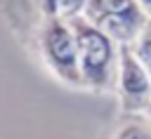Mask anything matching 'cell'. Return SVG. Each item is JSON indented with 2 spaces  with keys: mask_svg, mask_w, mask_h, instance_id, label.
Wrapping results in <instances>:
<instances>
[{
  "mask_svg": "<svg viewBox=\"0 0 151 139\" xmlns=\"http://www.w3.org/2000/svg\"><path fill=\"white\" fill-rule=\"evenodd\" d=\"M68 24L73 28L76 45H78L83 87H90L97 92L116 90L120 45L85 16H73L68 19Z\"/></svg>",
  "mask_w": 151,
  "mask_h": 139,
  "instance_id": "cell-1",
  "label": "cell"
},
{
  "mask_svg": "<svg viewBox=\"0 0 151 139\" xmlns=\"http://www.w3.org/2000/svg\"><path fill=\"white\" fill-rule=\"evenodd\" d=\"M38 49L54 78L66 85L83 87L80 61H78V45L68 19L61 16H45L38 31Z\"/></svg>",
  "mask_w": 151,
  "mask_h": 139,
  "instance_id": "cell-2",
  "label": "cell"
},
{
  "mask_svg": "<svg viewBox=\"0 0 151 139\" xmlns=\"http://www.w3.org/2000/svg\"><path fill=\"white\" fill-rule=\"evenodd\" d=\"M83 16L118 45H132L149 21L146 9L137 0H87Z\"/></svg>",
  "mask_w": 151,
  "mask_h": 139,
  "instance_id": "cell-3",
  "label": "cell"
},
{
  "mask_svg": "<svg viewBox=\"0 0 151 139\" xmlns=\"http://www.w3.org/2000/svg\"><path fill=\"white\" fill-rule=\"evenodd\" d=\"M116 90L120 94V106L127 115L144 113V108L151 99V75L139 64V59L132 54L130 45H120Z\"/></svg>",
  "mask_w": 151,
  "mask_h": 139,
  "instance_id": "cell-4",
  "label": "cell"
},
{
  "mask_svg": "<svg viewBox=\"0 0 151 139\" xmlns=\"http://www.w3.org/2000/svg\"><path fill=\"white\" fill-rule=\"evenodd\" d=\"M111 139H151V120L132 115L116 127Z\"/></svg>",
  "mask_w": 151,
  "mask_h": 139,
  "instance_id": "cell-5",
  "label": "cell"
},
{
  "mask_svg": "<svg viewBox=\"0 0 151 139\" xmlns=\"http://www.w3.org/2000/svg\"><path fill=\"white\" fill-rule=\"evenodd\" d=\"M132 54L139 59V64L146 68V73L151 75V19L146 21V26L142 28V33L134 38V42L130 45Z\"/></svg>",
  "mask_w": 151,
  "mask_h": 139,
  "instance_id": "cell-6",
  "label": "cell"
},
{
  "mask_svg": "<svg viewBox=\"0 0 151 139\" xmlns=\"http://www.w3.org/2000/svg\"><path fill=\"white\" fill-rule=\"evenodd\" d=\"M87 0H59V16L61 19H73V16H83Z\"/></svg>",
  "mask_w": 151,
  "mask_h": 139,
  "instance_id": "cell-7",
  "label": "cell"
},
{
  "mask_svg": "<svg viewBox=\"0 0 151 139\" xmlns=\"http://www.w3.org/2000/svg\"><path fill=\"white\" fill-rule=\"evenodd\" d=\"M42 16H59V0H38Z\"/></svg>",
  "mask_w": 151,
  "mask_h": 139,
  "instance_id": "cell-8",
  "label": "cell"
},
{
  "mask_svg": "<svg viewBox=\"0 0 151 139\" xmlns=\"http://www.w3.org/2000/svg\"><path fill=\"white\" fill-rule=\"evenodd\" d=\"M137 2H139V5H142L146 12H151V0H137Z\"/></svg>",
  "mask_w": 151,
  "mask_h": 139,
  "instance_id": "cell-9",
  "label": "cell"
},
{
  "mask_svg": "<svg viewBox=\"0 0 151 139\" xmlns=\"http://www.w3.org/2000/svg\"><path fill=\"white\" fill-rule=\"evenodd\" d=\"M144 115H146V120H151V99H149V104H146V108H144Z\"/></svg>",
  "mask_w": 151,
  "mask_h": 139,
  "instance_id": "cell-10",
  "label": "cell"
}]
</instances>
